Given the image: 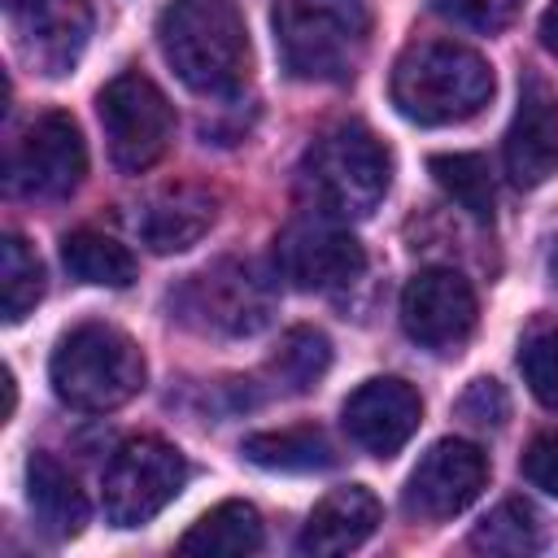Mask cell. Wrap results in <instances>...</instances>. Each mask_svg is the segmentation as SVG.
Here are the masks:
<instances>
[{
    "label": "cell",
    "mask_w": 558,
    "mask_h": 558,
    "mask_svg": "<svg viewBox=\"0 0 558 558\" xmlns=\"http://www.w3.org/2000/svg\"><path fill=\"white\" fill-rule=\"evenodd\" d=\"M26 506L35 514V527L48 541H74L87 523V497H83L78 480L52 453H31V462H26Z\"/></svg>",
    "instance_id": "18"
},
{
    "label": "cell",
    "mask_w": 558,
    "mask_h": 558,
    "mask_svg": "<svg viewBox=\"0 0 558 558\" xmlns=\"http://www.w3.org/2000/svg\"><path fill=\"white\" fill-rule=\"evenodd\" d=\"M549 266H554V283H558V248H554V262Z\"/></svg>",
    "instance_id": "32"
},
{
    "label": "cell",
    "mask_w": 558,
    "mask_h": 558,
    "mask_svg": "<svg viewBox=\"0 0 558 558\" xmlns=\"http://www.w3.org/2000/svg\"><path fill=\"white\" fill-rule=\"evenodd\" d=\"M331 366V340L314 327H292L279 336V349L270 353L266 371L283 392H310Z\"/></svg>",
    "instance_id": "23"
},
{
    "label": "cell",
    "mask_w": 558,
    "mask_h": 558,
    "mask_svg": "<svg viewBox=\"0 0 558 558\" xmlns=\"http://www.w3.org/2000/svg\"><path fill=\"white\" fill-rule=\"evenodd\" d=\"M44 296V262L22 235L0 240V310L4 323H22Z\"/></svg>",
    "instance_id": "25"
},
{
    "label": "cell",
    "mask_w": 558,
    "mask_h": 558,
    "mask_svg": "<svg viewBox=\"0 0 558 558\" xmlns=\"http://www.w3.org/2000/svg\"><path fill=\"white\" fill-rule=\"evenodd\" d=\"M366 270L362 244L336 218L305 214L275 240V275L296 292H336Z\"/></svg>",
    "instance_id": "9"
},
{
    "label": "cell",
    "mask_w": 558,
    "mask_h": 558,
    "mask_svg": "<svg viewBox=\"0 0 558 558\" xmlns=\"http://www.w3.org/2000/svg\"><path fill=\"white\" fill-rule=\"evenodd\" d=\"M83 174H87V148L78 122L61 109L39 113L9 148V192L61 201L83 183Z\"/></svg>",
    "instance_id": "10"
},
{
    "label": "cell",
    "mask_w": 558,
    "mask_h": 558,
    "mask_svg": "<svg viewBox=\"0 0 558 558\" xmlns=\"http://www.w3.org/2000/svg\"><path fill=\"white\" fill-rule=\"evenodd\" d=\"M523 480L549 497H558V432H545L523 453Z\"/></svg>",
    "instance_id": "29"
},
{
    "label": "cell",
    "mask_w": 558,
    "mask_h": 558,
    "mask_svg": "<svg viewBox=\"0 0 558 558\" xmlns=\"http://www.w3.org/2000/svg\"><path fill=\"white\" fill-rule=\"evenodd\" d=\"M61 262L78 283H96V288H126L135 279V257L126 244H118L105 231H70L61 240Z\"/></svg>",
    "instance_id": "21"
},
{
    "label": "cell",
    "mask_w": 558,
    "mask_h": 558,
    "mask_svg": "<svg viewBox=\"0 0 558 558\" xmlns=\"http://www.w3.org/2000/svg\"><path fill=\"white\" fill-rule=\"evenodd\" d=\"M427 170H432L436 187H440L449 201H458L471 218H480V222L493 218L497 187H493V170H488V161H484L480 153H436V157L427 161Z\"/></svg>",
    "instance_id": "22"
},
{
    "label": "cell",
    "mask_w": 558,
    "mask_h": 558,
    "mask_svg": "<svg viewBox=\"0 0 558 558\" xmlns=\"http://www.w3.org/2000/svg\"><path fill=\"white\" fill-rule=\"evenodd\" d=\"M501 157L514 187H541L558 174V92H549L536 74L523 78Z\"/></svg>",
    "instance_id": "14"
},
{
    "label": "cell",
    "mask_w": 558,
    "mask_h": 558,
    "mask_svg": "<svg viewBox=\"0 0 558 558\" xmlns=\"http://www.w3.org/2000/svg\"><path fill=\"white\" fill-rule=\"evenodd\" d=\"M96 113L105 126L109 157L122 174H140V170L157 166L174 140V109H170L166 92L140 70L109 78L96 96Z\"/></svg>",
    "instance_id": "6"
},
{
    "label": "cell",
    "mask_w": 558,
    "mask_h": 558,
    "mask_svg": "<svg viewBox=\"0 0 558 558\" xmlns=\"http://www.w3.org/2000/svg\"><path fill=\"white\" fill-rule=\"evenodd\" d=\"M384 510L375 501L371 488L362 484H344V488H331L305 519L301 536H296V549L305 558H336V554H349L357 545H366L379 527Z\"/></svg>",
    "instance_id": "16"
},
{
    "label": "cell",
    "mask_w": 558,
    "mask_h": 558,
    "mask_svg": "<svg viewBox=\"0 0 558 558\" xmlns=\"http://www.w3.org/2000/svg\"><path fill=\"white\" fill-rule=\"evenodd\" d=\"M506 410H510V401H506V392H501L497 379H475L462 392V401H458V414L466 423H475V427H497L506 418Z\"/></svg>",
    "instance_id": "28"
},
{
    "label": "cell",
    "mask_w": 558,
    "mask_h": 558,
    "mask_svg": "<svg viewBox=\"0 0 558 558\" xmlns=\"http://www.w3.org/2000/svg\"><path fill=\"white\" fill-rule=\"evenodd\" d=\"M418 418H423V401L397 375L357 384L349 392V401L340 405V423H344L349 440L371 458H392L418 432Z\"/></svg>",
    "instance_id": "13"
},
{
    "label": "cell",
    "mask_w": 558,
    "mask_h": 558,
    "mask_svg": "<svg viewBox=\"0 0 558 558\" xmlns=\"http://www.w3.org/2000/svg\"><path fill=\"white\" fill-rule=\"evenodd\" d=\"M144 375L148 366H144L140 344L109 323L70 327L57 340L52 362H48L52 392L70 410H83V414H105V410L126 405L144 388Z\"/></svg>",
    "instance_id": "5"
},
{
    "label": "cell",
    "mask_w": 558,
    "mask_h": 558,
    "mask_svg": "<svg viewBox=\"0 0 558 558\" xmlns=\"http://www.w3.org/2000/svg\"><path fill=\"white\" fill-rule=\"evenodd\" d=\"M541 44H545V48L558 57V0H554V4L541 13Z\"/></svg>",
    "instance_id": "30"
},
{
    "label": "cell",
    "mask_w": 558,
    "mask_h": 558,
    "mask_svg": "<svg viewBox=\"0 0 558 558\" xmlns=\"http://www.w3.org/2000/svg\"><path fill=\"white\" fill-rule=\"evenodd\" d=\"M493 96V65L453 39L410 44L392 65V105L418 126L475 118Z\"/></svg>",
    "instance_id": "2"
},
{
    "label": "cell",
    "mask_w": 558,
    "mask_h": 558,
    "mask_svg": "<svg viewBox=\"0 0 558 558\" xmlns=\"http://www.w3.org/2000/svg\"><path fill=\"white\" fill-rule=\"evenodd\" d=\"M218 218V205L205 187L196 183H174L166 192H157L144 214L135 218L140 227V240L153 248V253H183L192 248Z\"/></svg>",
    "instance_id": "17"
},
{
    "label": "cell",
    "mask_w": 558,
    "mask_h": 558,
    "mask_svg": "<svg viewBox=\"0 0 558 558\" xmlns=\"http://www.w3.org/2000/svg\"><path fill=\"white\" fill-rule=\"evenodd\" d=\"M519 371L532 388V397L549 410H558V331H541L523 344L519 353Z\"/></svg>",
    "instance_id": "26"
},
{
    "label": "cell",
    "mask_w": 558,
    "mask_h": 558,
    "mask_svg": "<svg viewBox=\"0 0 558 558\" xmlns=\"http://www.w3.org/2000/svg\"><path fill=\"white\" fill-rule=\"evenodd\" d=\"M13 22H17L22 57L48 78L70 74L92 35V9L83 0H39L26 13H17Z\"/></svg>",
    "instance_id": "15"
},
{
    "label": "cell",
    "mask_w": 558,
    "mask_h": 558,
    "mask_svg": "<svg viewBox=\"0 0 558 558\" xmlns=\"http://www.w3.org/2000/svg\"><path fill=\"white\" fill-rule=\"evenodd\" d=\"M475 314L480 305H475L471 283L449 266L418 270L401 288V327L414 344L432 353H458L466 336L475 331Z\"/></svg>",
    "instance_id": "11"
},
{
    "label": "cell",
    "mask_w": 558,
    "mask_h": 558,
    "mask_svg": "<svg viewBox=\"0 0 558 558\" xmlns=\"http://www.w3.org/2000/svg\"><path fill=\"white\" fill-rule=\"evenodd\" d=\"M432 9L440 17H449L453 26L493 35V31H501V26L514 22V13L523 9V0H432Z\"/></svg>",
    "instance_id": "27"
},
{
    "label": "cell",
    "mask_w": 558,
    "mask_h": 558,
    "mask_svg": "<svg viewBox=\"0 0 558 558\" xmlns=\"http://www.w3.org/2000/svg\"><path fill=\"white\" fill-rule=\"evenodd\" d=\"M31 4H39V0H4V9H9V13H13V17H17V13H26V9H31Z\"/></svg>",
    "instance_id": "31"
},
{
    "label": "cell",
    "mask_w": 558,
    "mask_h": 558,
    "mask_svg": "<svg viewBox=\"0 0 558 558\" xmlns=\"http://www.w3.org/2000/svg\"><path fill=\"white\" fill-rule=\"evenodd\" d=\"M157 48L196 96H235L248 78V31L231 0H174L157 17Z\"/></svg>",
    "instance_id": "1"
},
{
    "label": "cell",
    "mask_w": 558,
    "mask_h": 558,
    "mask_svg": "<svg viewBox=\"0 0 558 558\" xmlns=\"http://www.w3.org/2000/svg\"><path fill=\"white\" fill-rule=\"evenodd\" d=\"M240 453L262 471H327L336 462L331 440L310 423L279 427V432H253L244 436Z\"/></svg>",
    "instance_id": "20"
},
{
    "label": "cell",
    "mask_w": 558,
    "mask_h": 558,
    "mask_svg": "<svg viewBox=\"0 0 558 558\" xmlns=\"http://www.w3.org/2000/svg\"><path fill=\"white\" fill-rule=\"evenodd\" d=\"M187 484L183 453L161 436H131L105 466V519L113 527H140L157 519Z\"/></svg>",
    "instance_id": "7"
},
{
    "label": "cell",
    "mask_w": 558,
    "mask_h": 558,
    "mask_svg": "<svg viewBox=\"0 0 558 558\" xmlns=\"http://www.w3.org/2000/svg\"><path fill=\"white\" fill-rule=\"evenodd\" d=\"M279 61L305 83H344L371 35L362 0H275L270 13Z\"/></svg>",
    "instance_id": "4"
},
{
    "label": "cell",
    "mask_w": 558,
    "mask_h": 558,
    "mask_svg": "<svg viewBox=\"0 0 558 558\" xmlns=\"http://www.w3.org/2000/svg\"><path fill=\"white\" fill-rule=\"evenodd\" d=\"M179 318L192 323L196 331H214V336H253L270 323L275 310V292L270 279L253 266V262H214L201 275H192L179 296Z\"/></svg>",
    "instance_id": "8"
},
{
    "label": "cell",
    "mask_w": 558,
    "mask_h": 558,
    "mask_svg": "<svg viewBox=\"0 0 558 558\" xmlns=\"http://www.w3.org/2000/svg\"><path fill=\"white\" fill-rule=\"evenodd\" d=\"M392 157L388 148L357 122H344L310 144L296 170V192L318 218L357 222L371 218L388 192Z\"/></svg>",
    "instance_id": "3"
},
{
    "label": "cell",
    "mask_w": 558,
    "mask_h": 558,
    "mask_svg": "<svg viewBox=\"0 0 558 558\" xmlns=\"http://www.w3.org/2000/svg\"><path fill=\"white\" fill-rule=\"evenodd\" d=\"M488 484V458L471 440H436L405 480L401 506L414 519H453Z\"/></svg>",
    "instance_id": "12"
},
{
    "label": "cell",
    "mask_w": 558,
    "mask_h": 558,
    "mask_svg": "<svg viewBox=\"0 0 558 558\" xmlns=\"http://www.w3.org/2000/svg\"><path fill=\"white\" fill-rule=\"evenodd\" d=\"M471 549L480 554H497V558H523L541 549V519L527 501H501L497 510H488L475 532H471Z\"/></svg>",
    "instance_id": "24"
},
{
    "label": "cell",
    "mask_w": 558,
    "mask_h": 558,
    "mask_svg": "<svg viewBox=\"0 0 558 558\" xmlns=\"http://www.w3.org/2000/svg\"><path fill=\"white\" fill-rule=\"evenodd\" d=\"M262 549V514L248 501H222L205 510L179 541V554L192 558H248Z\"/></svg>",
    "instance_id": "19"
}]
</instances>
